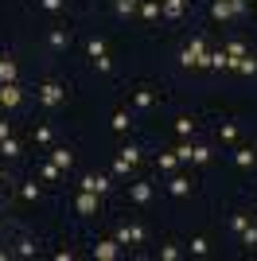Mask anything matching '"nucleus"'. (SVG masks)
<instances>
[{"mask_svg": "<svg viewBox=\"0 0 257 261\" xmlns=\"http://www.w3.org/2000/svg\"><path fill=\"white\" fill-rule=\"evenodd\" d=\"M246 0H214L211 4V16L214 20H238V16H246Z\"/></svg>", "mask_w": 257, "mask_h": 261, "instance_id": "obj_1", "label": "nucleus"}, {"mask_svg": "<svg viewBox=\"0 0 257 261\" xmlns=\"http://www.w3.org/2000/svg\"><path fill=\"white\" fill-rule=\"evenodd\" d=\"M82 191H94V195H106V191H109V179H106V175H86V179H82Z\"/></svg>", "mask_w": 257, "mask_h": 261, "instance_id": "obj_10", "label": "nucleus"}, {"mask_svg": "<svg viewBox=\"0 0 257 261\" xmlns=\"http://www.w3.org/2000/svg\"><path fill=\"white\" fill-rule=\"evenodd\" d=\"M133 101H137L140 109H148L152 101H156V94H152V90H137V94H133Z\"/></svg>", "mask_w": 257, "mask_h": 261, "instance_id": "obj_20", "label": "nucleus"}, {"mask_svg": "<svg viewBox=\"0 0 257 261\" xmlns=\"http://www.w3.org/2000/svg\"><path fill=\"white\" fill-rule=\"evenodd\" d=\"M246 43H242V39H234V43H226V66H230V70H234L238 63H242V59H246Z\"/></svg>", "mask_w": 257, "mask_h": 261, "instance_id": "obj_8", "label": "nucleus"}, {"mask_svg": "<svg viewBox=\"0 0 257 261\" xmlns=\"http://www.w3.org/2000/svg\"><path fill=\"white\" fill-rule=\"evenodd\" d=\"M86 51H90V59H97V55H106V43H101V39H90Z\"/></svg>", "mask_w": 257, "mask_h": 261, "instance_id": "obj_30", "label": "nucleus"}, {"mask_svg": "<svg viewBox=\"0 0 257 261\" xmlns=\"http://www.w3.org/2000/svg\"><path fill=\"white\" fill-rule=\"evenodd\" d=\"M43 8H47V12H59V8H63V0H43Z\"/></svg>", "mask_w": 257, "mask_h": 261, "instance_id": "obj_38", "label": "nucleus"}, {"mask_svg": "<svg viewBox=\"0 0 257 261\" xmlns=\"http://www.w3.org/2000/svg\"><path fill=\"white\" fill-rule=\"evenodd\" d=\"M113 8H117V16H133L140 8V0H113Z\"/></svg>", "mask_w": 257, "mask_h": 261, "instance_id": "obj_17", "label": "nucleus"}, {"mask_svg": "<svg viewBox=\"0 0 257 261\" xmlns=\"http://www.w3.org/2000/svg\"><path fill=\"white\" fill-rule=\"evenodd\" d=\"M0 179H4V168H0Z\"/></svg>", "mask_w": 257, "mask_h": 261, "instance_id": "obj_41", "label": "nucleus"}, {"mask_svg": "<svg viewBox=\"0 0 257 261\" xmlns=\"http://www.w3.org/2000/svg\"><path fill=\"white\" fill-rule=\"evenodd\" d=\"M35 141H39V144H51V129H47V125H39V129H35Z\"/></svg>", "mask_w": 257, "mask_h": 261, "instance_id": "obj_34", "label": "nucleus"}, {"mask_svg": "<svg viewBox=\"0 0 257 261\" xmlns=\"http://www.w3.org/2000/svg\"><path fill=\"white\" fill-rule=\"evenodd\" d=\"M128 199H133V203H140V207H144V203H152V184H133V187H128Z\"/></svg>", "mask_w": 257, "mask_h": 261, "instance_id": "obj_11", "label": "nucleus"}, {"mask_svg": "<svg viewBox=\"0 0 257 261\" xmlns=\"http://www.w3.org/2000/svg\"><path fill=\"white\" fill-rule=\"evenodd\" d=\"M230 226H234V230H238V234H242V230H246V226H249V218H246V215H234V218H230Z\"/></svg>", "mask_w": 257, "mask_h": 261, "instance_id": "obj_36", "label": "nucleus"}, {"mask_svg": "<svg viewBox=\"0 0 257 261\" xmlns=\"http://www.w3.org/2000/svg\"><path fill=\"white\" fill-rule=\"evenodd\" d=\"M117 242L121 246H140V242H144V230H140L137 222H125V226L117 230Z\"/></svg>", "mask_w": 257, "mask_h": 261, "instance_id": "obj_7", "label": "nucleus"}, {"mask_svg": "<svg viewBox=\"0 0 257 261\" xmlns=\"http://www.w3.org/2000/svg\"><path fill=\"white\" fill-rule=\"evenodd\" d=\"M218 137H222V141L230 144V141H234V137H238V125H222V129H218Z\"/></svg>", "mask_w": 257, "mask_h": 261, "instance_id": "obj_32", "label": "nucleus"}, {"mask_svg": "<svg viewBox=\"0 0 257 261\" xmlns=\"http://www.w3.org/2000/svg\"><path fill=\"white\" fill-rule=\"evenodd\" d=\"M175 133H179V137H191V133H195V121L191 117H179V121H175Z\"/></svg>", "mask_w": 257, "mask_h": 261, "instance_id": "obj_24", "label": "nucleus"}, {"mask_svg": "<svg viewBox=\"0 0 257 261\" xmlns=\"http://www.w3.org/2000/svg\"><path fill=\"white\" fill-rule=\"evenodd\" d=\"M137 160H140V148H133V144H128V148H121V152H117V160H113V172H117V175H128V168H133Z\"/></svg>", "mask_w": 257, "mask_h": 261, "instance_id": "obj_4", "label": "nucleus"}, {"mask_svg": "<svg viewBox=\"0 0 257 261\" xmlns=\"http://www.w3.org/2000/svg\"><path fill=\"white\" fill-rule=\"evenodd\" d=\"M253 160H257L253 148H238V152H234V164H238V168H253Z\"/></svg>", "mask_w": 257, "mask_h": 261, "instance_id": "obj_15", "label": "nucleus"}, {"mask_svg": "<svg viewBox=\"0 0 257 261\" xmlns=\"http://www.w3.org/2000/svg\"><path fill=\"white\" fill-rule=\"evenodd\" d=\"M4 257H8V253H4V250H0V261H4Z\"/></svg>", "mask_w": 257, "mask_h": 261, "instance_id": "obj_40", "label": "nucleus"}, {"mask_svg": "<svg viewBox=\"0 0 257 261\" xmlns=\"http://www.w3.org/2000/svg\"><path fill=\"white\" fill-rule=\"evenodd\" d=\"M94 66H97V70H101V74H109V70H113V63H109L106 55H97V59H94Z\"/></svg>", "mask_w": 257, "mask_h": 261, "instance_id": "obj_33", "label": "nucleus"}, {"mask_svg": "<svg viewBox=\"0 0 257 261\" xmlns=\"http://www.w3.org/2000/svg\"><path fill=\"white\" fill-rule=\"evenodd\" d=\"M47 39H51V47H59V51H63V47H70V35H66L63 28H55V32L47 35Z\"/></svg>", "mask_w": 257, "mask_h": 261, "instance_id": "obj_18", "label": "nucleus"}, {"mask_svg": "<svg viewBox=\"0 0 257 261\" xmlns=\"http://www.w3.org/2000/svg\"><path fill=\"white\" fill-rule=\"evenodd\" d=\"M207 55H211V51H207V43L195 35L191 43L183 47V59H179V63H183V66H207Z\"/></svg>", "mask_w": 257, "mask_h": 261, "instance_id": "obj_2", "label": "nucleus"}, {"mask_svg": "<svg viewBox=\"0 0 257 261\" xmlns=\"http://www.w3.org/2000/svg\"><path fill=\"white\" fill-rule=\"evenodd\" d=\"M0 82H16V63L12 59H0Z\"/></svg>", "mask_w": 257, "mask_h": 261, "instance_id": "obj_16", "label": "nucleus"}, {"mask_svg": "<svg viewBox=\"0 0 257 261\" xmlns=\"http://www.w3.org/2000/svg\"><path fill=\"white\" fill-rule=\"evenodd\" d=\"M191 160H195V164H211V148L195 144V148H191Z\"/></svg>", "mask_w": 257, "mask_h": 261, "instance_id": "obj_25", "label": "nucleus"}, {"mask_svg": "<svg viewBox=\"0 0 257 261\" xmlns=\"http://www.w3.org/2000/svg\"><path fill=\"white\" fill-rule=\"evenodd\" d=\"M94 257H97V261H117V257H121V242H117V238L97 242V246H94Z\"/></svg>", "mask_w": 257, "mask_h": 261, "instance_id": "obj_5", "label": "nucleus"}, {"mask_svg": "<svg viewBox=\"0 0 257 261\" xmlns=\"http://www.w3.org/2000/svg\"><path fill=\"white\" fill-rule=\"evenodd\" d=\"M191 148H195V144H179V148H175V156H179V160H191Z\"/></svg>", "mask_w": 257, "mask_h": 261, "instance_id": "obj_37", "label": "nucleus"}, {"mask_svg": "<svg viewBox=\"0 0 257 261\" xmlns=\"http://www.w3.org/2000/svg\"><path fill=\"white\" fill-rule=\"evenodd\" d=\"M183 8H187V0H164V4H160V16H168V20H179Z\"/></svg>", "mask_w": 257, "mask_h": 261, "instance_id": "obj_12", "label": "nucleus"}, {"mask_svg": "<svg viewBox=\"0 0 257 261\" xmlns=\"http://www.w3.org/2000/svg\"><path fill=\"white\" fill-rule=\"evenodd\" d=\"M97 199L101 195H94V191H82V195H78V215H97Z\"/></svg>", "mask_w": 257, "mask_h": 261, "instance_id": "obj_9", "label": "nucleus"}, {"mask_svg": "<svg viewBox=\"0 0 257 261\" xmlns=\"http://www.w3.org/2000/svg\"><path fill=\"white\" fill-rule=\"evenodd\" d=\"M0 152L4 156H20V144L12 141V137H4V141H0Z\"/></svg>", "mask_w": 257, "mask_h": 261, "instance_id": "obj_26", "label": "nucleus"}, {"mask_svg": "<svg viewBox=\"0 0 257 261\" xmlns=\"http://www.w3.org/2000/svg\"><path fill=\"white\" fill-rule=\"evenodd\" d=\"M109 125H113V129H117V133H125V129H128V113H125V109H117V113H113V121H109Z\"/></svg>", "mask_w": 257, "mask_h": 261, "instance_id": "obj_23", "label": "nucleus"}, {"mask_svg": "<svg viewBox=\"0 0 257 261\" xmlns=\"http://www.w3.org/2000/svg\"><path fill=\"white\" fill-rule=\"evenodd\" d=\"M0 101H4V109H16L23 101V90L16 82H0Z\"/></svg>", "mask_w": 257, "mask_h": 261, "instance_id": "obj_6", "label": "nucleus"}, {"mask_svg": "<svg viewBox=\"0 0 257 261\" xmlns=\"http://www.w3.org/2000/svg\"><path fill=\"white\" fill-rule=\"evenodd\" d=\"M160 257L164 261H179V246H160Z\"/></svg>", "mask_w": 257, "mask_h": 261, "instance_id": "obj_31", "label": "nucleus"}, {"mask_svg": "<svg viewBox=\"0 0 257 261\" xmlns=\"http://www.w3.org/2000/svg\"><path fill=\"white\" fill-rule=\"evenodd\" d=\"M168 191H171V195H175V199H183V195H187V191H191V179H183V175H171Z\"/></svg>", "mask_w": 257, "mask_h": 261, "instance_id": "obj_13", "label": "nucleus"}, {"mask_svg": "<svg viewBox=\"0 0 257 261\" xmlns=\"http://www.w3.org/2000/svg\"><path fill=\"white\" fill-rule=\"evenodd\" d=\"M234 70H242V74H257V59H253V55H246V59H242Z\"/></svg>", "mask_w": 257, "mask_h": 261, "instance_id": "obj_22", "label": "nucleus"}, {"mask_svg": "<svg viewBox=\"0 0 257 261\" xmlns=\"http://www.w3.org/2000/svg\"><path fill=\"white\" fill-rule=\"evenodd\" d=\"M140 16H144V20H160V4H156V0H140Z\"/></svg>", "mask_w": 257, "mask_h": 261, "instance_id": "obj_14", "label": "nucleus"}, {"mask_svg": "<svg viewBox=\"0 0 257 261\" xmlns=\"http://www.w3.org/2000/svg\"><path fill=\"white\" fill-rule=\"evenodd\" d=\"M20 195L28 199V203H32V199H39V187H35V184H23V191H20Z\"/></svg>", "mask_w": 257, "mask_h": 261, "instance_id": "obj_35", "label": "nucleus"}, {"mask_svg": "<svg viewBox=\"0 0 257 261\" xmlns=\"http://www.w3.org/2000/svg\"><path fill=\"white\" fill-rule=\"evenodd\" d=\"M207 250H211V242H207V238H191V253H195V257H203Z\"/></svg>", "mask_w": 257, "mask_h": 261, "instance_id": "obj_27", "label": "nucleus"}, {"mask_svg": "<svg viewBox=\"0 0 257 261\" xmlns=\"http://www.w3.org/2000/svg\"><path fill=\"white\" fill-rule=\"evenodd\" d=\"M0 109H4V101H0Z\"/></svg>", "mask_w": 257, "mask_h": 261, "instance_id": "obj_42", "label": "nucleus"}, {"mask_svg": "<svg viewBox=\"0 0 257 261\" xmlns=\"http://www.w3.org/2000/svg\"><path fill=\"white\" fill-rule=\"evenodd\" d=\"M242 246H249V250L257 246V226H246V230H242Z\"/></svg>", "mask_w": 257, "mask_h": 261, "instance_id": "obj_28", "label": "nucleus"}, {"mask_svg": "<svg viewBox=\"0 0 257 261\" xmlns=\"http://www.w3.org/2000/svg\"><path fill=\"white\" fill-rule=\"evenodd\" d=\"M39 101L47 109H55V106H63V101H66V90L59 86V82H43V86H39Z\"/></svg>", "mask_w": 257, "mask_h": 261, "instance_id": "obj_3", "label": "nucleus"}, {"mask_svg": "<svg viewBox=\"0 0 257 261\" xmlns=\"http://www.w3.org/2000/svg\"><path fill=\"white\" fill-rule=\"evenodd\" d=\"M175 164H179V156H175V152H164V156H160V172H171Z\"/></svg>", "mask_w": 257, "mask_h": 261, "instance_id": "obj_29", "label": "nucleus"}, {"mask_svg": "<svg viewBox=\"0 0 257 261\" xmlns=\"http://www.w3.org/2000/svg\"><path fill=\"white\" fill-rule=\"evenodd\" d=\"M59 172H63V168H59V164H55V160H47V164H43V168H39V175H43V179H47V184H51V179H59Z\"/></svg>", "mask_w": 257, "mask_h": 261, "instance_id": "obj_19", "label": "nucleus"}, {"mask_svg": "<svg viewBox=\"0 0 257 261\" xmlns=\"http://www.w3.org/2000/svg\"><path fill=\"white\" fill-rule=\"evenodd\" d=\"M51 160L59 164V168H70V164H74V156L66 152V148H55V152H51Z\"/></svg>", "mask_w": 257, "mask_h": 261, "instance_id": "obj_21", "label": "nucleus"}, {"mask_svg": "<svg viewBox=\"0 0 257 261\" xmlns=\"http://www.w3.org/2000/svg\"><path fill=\"white\" fill-rule=\"evenodd\" d=\"M4 137H12V125H8L4 117H0V141H4Z\"/></svg>", "mask_w": 257, "mask_h": 261, "instance_id": "obj_39", "label": "nucleus"}]
</instances>
